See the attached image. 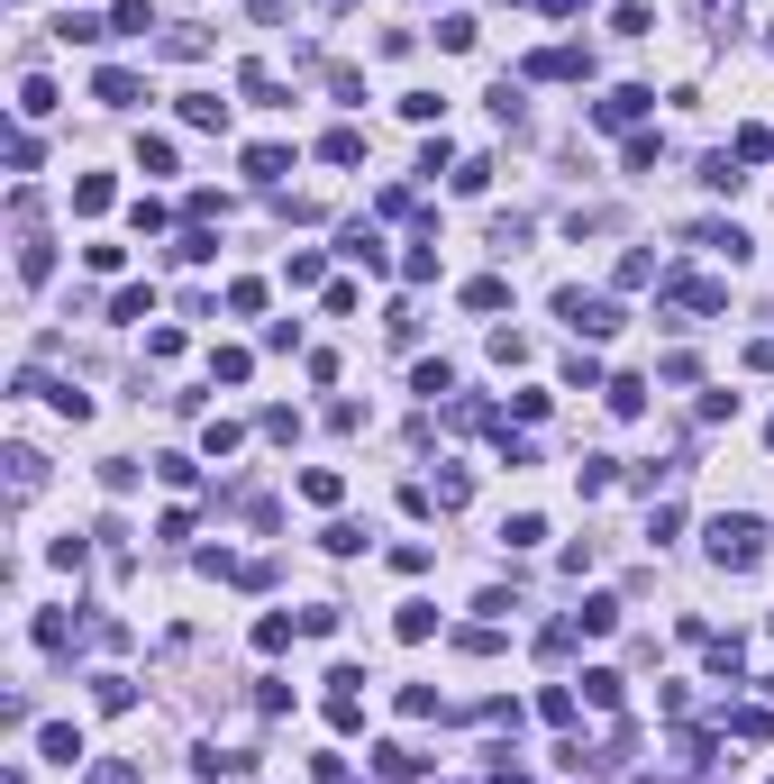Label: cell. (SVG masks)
Returning a JSON list of instances; mask_svg holds the SVG:
<instances>
[{
    "label": "cell",
    "mask_w": 774,
    "mask_h": 784,
    "mask_svg": "<svg viewBox=\"0 0 774 784\" xmlns=\"http://www.w3.org/2000/svg\"><path fill=\"white\" fill-rule=\"evenodd\" d=\"M702 539H711V566H719V575H757V566H765V520H757V511H719Z\"/></svg>",
    "instance_id": "obj_1"
},
{
    "label": "cell",
    "mask_w": 774,
    "mask_h": 784,
    "mask_svg": "<svg viewBox=\"0 0 774 784\" xmlns=\"http://www.w3.org/2000/svg\"><path fill=\"white\" fill-rule=\"evenodd\" d=\"M556 319L575 328V338H619V328H629V311H619V301L583 292V284H565V292H556Z\"/></svg>",
    "instance_id": "obj_2"
},
{
    "label": "cell",
    "mask_w": 774,
    "mask_h": 784,
    "mask_svg": "<svg viewBox=\"0 0 774 784\" xmlns=\"http://www.w3.org/2000/svg\"><path fill=\"white\" fill-rule=\"evenodd\" d=\"M656 301H665V311H684V319H711V311H729V284H702V274H665Z\"/></svg>",
    "instance_id": "obj_3"
},
{
    "label": "cell",
    "mask_w": 774,
    "mask_h": 784,
    "mask_svg": "<svg viewBox=\"0 0 774 784\" xmlns=\"http://www.w3.org/2000/svg\"><path fill=\"white\" fill-rule=\"evenodd\" d=\"M520 83H592V46H537L520 64Z\"/></svg>",
    "instance_id": "obj_4"
},
{
    "label": "cell",
    "mask_w": 774,
    "mask_h": 784,
    "mask_svg": "<svg viewBox=\"0 0 774 784\" xmlns=\"http://www.w3.org/2000/svg\"><path fill=\"white\" fill-rule=\"evenodd\" d=\"M648 110H656V92H648V83H619L610 100H592V129H638Z\"/></svg>",
    "instance_id": "obj_5"
},
{
    "label": "cell",
    "mask_w": 774,
    "mask_h": 784,
    "mask_svg": "<svg viewBox=\"0 0 774 784\" xmlns=\"http://www.w3.org/2000/svg\"><path fill=\"white\" fill-rule=\"evenodd\" d=\"M338 256H347V265H365V274L392 265V256H383V229H374V219H347V229H338Z\"/></svg>",
    "instance_id": "obj_6"
},
{
    "label": "cell",
    "mask_w": 774,
    "mask_h": 784,
    "mask_svg": "<svg viewBox=\"0 0 774 784\" xmlns=\"http://www.w3.org/2000/svg\"><path fill=\"white\" fill-rule=\"evenodd\" d=\"M137 92H146V83H137L128 64H100V73H92V100H100V110H137Z\"/></svg>",
    "instance_id": "obj_7"
},
{
    "label": "cell",
    "mask_w": 774,
    "mask_h": 784,
    "mask_svg": "<svg viewBox=\"0 0 774 784\" xmlns=\"http://www.w3.org/2000/svg\"><path fill=\"white\" fill-rule=\"evenodd\" d=\"M282 173H292V146H274V137H265V146H246V183H255V192H274Z\"/></svg>",
    "instance_id": "obj_8"
},
{
    "label": "cell",
    "mask_w": 774,
    "mask_h": 784,
    "mask_svg": "<svg viewBox=\"0 0 774 784\" xmlns=\"http://www.w3.org/2000/svg\"><path fill=\"white\" fill-rule=\"evenodd\" d=\"M692 246H711V256H729V265H747V256H757V238H747V229H729V219L692 229Z\"/></svg>",
    "instance_id": "obj_9"
},
{
    "label": "cell",
    "mask_w": 774,
    "mask_h": 784,
    "mask_svg": "<svg viewBox=\"0 0 774 784\" xmlns=\"http://www.w3.org/2000/svg\"><path fill=\"white\" fill-rule=\"evenodd\" d=\"M374 775H383V784H410V775H428V757L401 748V739H383V748H374Z\"/></svg>",
    "instance_id": "obj_10"
},
{
    "label": "cell",
    "mask_w": 774,
    "mask_h": 784,
    "mask_svg": "<svg viewBox=\"0 0 774 784\" xmlns=\"http://www.w3.org/2000/svg\"><path fill=\"white\" fill-rule=\"evenodd\" d=\"M692 28H702V37H738L747 10H738V0H692Z\"/></svg>",
    "instance_id": "obj_11"
},
{
    "label": "cell",
    "mask_w": 774,
    "mask_h": 784,
    "mask_svg": "<svg viewBox=\"0 0 774 784\" xmlns=\"http://www.w3.org/2000/svg\"><path fill=\"white\" fill-rule=\"evenodd\" d=\"M238 92L255 100V110H282V100H292V92L274 83V64H238Z\"/></svg>",
    "instance_id": "obj_12"
},
{
    "label": "cell",
    "mask_w": 774,
    "mask_h": 784,
    "mask_svg": "<svg viewBox=\"0 0 774 784\" xmlns=\"http://www.w3.org/2000/svg\"><path fill=\"white\" fill-rule=\"evenodd\" d=\"M110 319H119V328H146V319H155V284H128V292H110Z\"/></svg>",
    "instance_id": "obj_13"
},
{
    "label": "cell",
    "mask_w": 774,
    "mask_h": 784,
    "mask_svg": "<svg viewBox=\"0 0 774 784\" xmlns=\"http://www.w3.org/2000/svg\"><path fill=\"white\" fill-rule=\"evenodd\" d=\"M37 748H46V767H73V757H83V729H73V721H46Z\"/></svg>",
    "instance_id": "obj_14"
},
{
    "label": "cell",
    "mask_w": 774,
    "mask_h": 784,
    "mask_svg": "<svg viewBox=\"0 0 774 784\" xmlns=\"http://www.w3.org/2000/svg\"><path fill=\"white\" fill-rule=\"evenodd\" d=\"M46 274H56V246L28 229V238H19V284H46Z\"/></svg>",
    "instance_id": "obj_15"
},
{
    "label": "cell",
    "mask_w": 774,
    "mask_h": 784,
    "mask_svg": "<svg viewBox=\"0 0 774 784\" xmlns=\"http://www.w3.org/2000/svg\"><path fill=\"white\" fill-rule=\"evenodd\" d=\"M110 201H119V183H110V173H83V183H73V210H83V219H100Z\"/></svg>",
    "instance_id": "obj_16"
},
{
    "label": "cell",
    "mask_w": 774,
    "mask_h": 784,
    "mask_svg": "<svg viewBox=\"0 0 774 784\" xmlns=\"http://www.w3.org/2000/svg\"><path fill=\"white\" fill-rule=\"evenodd\" d=\"M183 129H228V100L219 92H183Z\"/></svg>",
    "instance_id": "obj_17"
},
{
    "label": "cell",
    "mask_w": 774,
    "mask_h": 784,
    "mask_svg": "<svg viewBox=\"0 0 774 784\" xmlns=\"http://www.w3.org/2000/svg\"><path fill=\"white\" fill-rule=\"evenodd\" d=\"M37 484H46V457H37V447H10V493H19V502H28Z\"/></svg>",
    "instance_id": "obj_18"
},
{
    "label": "cell",
    "mask_w": 774,
    "mask_h": 784,
    "mask_svg": "<svg viewBox=\"0 0 774 784\" xmlns=\"http://www.w3.org/2000/svg\"><path fill=\"white\" fill-rule=\"evenodd\" d=\"M575 629H583V639H610V629H619V602H610V593H592L583 612H575Z\"/></svg>",
    "instance_id": "obj_19"
},
{
    "label": "cell",
    "mask_w": 774,
    "mask_h": 784,
    "mask_svg": "<svg viewBox=\"0 0 774 784\" xmlns=\"http://www.w3.org/2000/svg\"><path fill=\"white\" fill-rule=\"evenodd\" d=\"M56 37H64V46H100V37H119V28H110V19H92V10H64Z\"/></svg>",
    "instance_id": "obj_20"
},
{
    "label": "cell",
    "mask_w": 774,
    "mask_h": 784,
    "mask_svg": "<svg viewBox=\"0 0 774 784\" xmlns=\"http://www.w3.org/2000/svg\"><path fill=\"white\" fill-rule=\"evenodd\" d=\"M338 493H347L338 466H310V474H301V502H319V511H338Z\"/></svg>",
    "instance_id": "obj_21"
},
{
    "label": "cell",
    "mask_w": 774,
    "mask_h": 784,
    "mask_svg": "<svg viewBox=\"0 0 774 784\" xmlns=\"http://www.w3.org/2000/svg\"><path fill=\"white\" fill-rule=\"evenodd\" d=\"M210 256H219V238H210V229H201V219H192V229L173 238V265H210Z\"/></svg>",
    "instance_id": "obj_22"
},
{
    "label": "cell",
    "mask_w": 774,
    "mask_h": 784,
    "mask_svg": "<svg viewBox=\"0 0 774 784\" xmlns=\"http://www.w3.org/2000/svg\"><path fill=\"white\" fill-rule=\"evenodd\" d=\"M656 156H665V137H656V129H629V146H619V165H629V173H648Z\"/></svg>",
    "instance_id": "obj_23"
},
{
    "label": "cell",
    "mask_w": 774,
    "mask_h": 784,
    "mask_svg": "<svg viewBox=\"0 0 774 784\" xmlns=\"http://www.w3.org/2000/svg\"><path fill=\"white\" fill-rule=\"evenodd\" d=\"M292 629H301L292 612H265V620H255V648H265V656H282V648H292Z\"/></svg>",
    "instance_id": "obj_24"
},
{
    "label": "cell",
    "mask_w": 774,
    "mask_h": 784,
    "mask_svg": "<svg viewBox=\"0 0 774 784\" xmlns=\"http://www.w3.org/2000/svg\"><path fill=\"white\" fill-rule=\"evenodd\" d=\"M711 648V675H719V685H738V675H747V648L738 639H702Z\"/></svg>",
    "instance_id": "obj_25"
},
{
    "label": "cell",
    "mask_w": 774,
    "mask_h": 784,
    "mask_svg": "<svg viewBox=\"0 0 774 784\" xmlns=\"http://www.w3.org/2000/svg\"><path fill=\"white\" fill-rule=\"evenodd\" d=\"M501 301H510L501 274H474V284H464V311H501Z\"/></svg>",
    "instance_id": "obj_26"
},
{
    "label": "cell",
    "mask_w": 774,
    "mask_h": 784,
    "mask_svg": "<svg viewBox=\"0 0 774 784\" xmlns=\"http://www.w3.org/2000/svg\"><path fill=\"white\" fill-rule=\"evenodd\" d=\"M428 502H437V511H464V502H474V474H456V466H447V474H437V493H428Z\"/></svg>",
    "instance_id": "obj_27"
},
{
    "label": "cell",
    "mask_w": 774,
    "mask_h": 784,
    "mask_svg": "<svg viewBox=\"0 0 774 784\" xmlns=\"http://www.w3.org/2000/svg\"><path fill=\"white\" fill-rule=\"evenodd\" d=\"M56 110V83H46V73H28V83H19V119H46Z\"/></svg>",
    "instance_id": "obj_28"
},
{
    "label": "cell",
    "mask_w": 774,
    "mask_h": 784,
    "mask_svg": "<svg viewBox=\"0 0 774 784\" xmlns=\"http://www.w3.org/2000/svg\"><path fill=\"white\" fill-rule=\"evenodd\" d=\"M92 702H100V712H128V702H137V685H128V675H92Z\"/></svg>",
    "instance_id": "obj_29"
},
{
    "label": "cell",
    "mask_w": 774,
    "mask_h": 784,
    "mask_svg": "<svg viewBox=\"0 0 774 784\" xmlns=\"http://www.w3.org/2000/svg\"><path fill=\"white\" fill-rule=\"evenodd\" d=\"M319 156H328V165H365V137H355V129H328Z\"/></svg>",
    "instance_id": "obj_30"
},
{
    "label": "cell",
    "mask_w": 774,
    "mask_h": 784,
    "mask_svg": "<svg viewBox=\"0 0 774 784\" xmlns=\"http://www.w3.org/2000/svg\"><path fill=\"white\" fill-rule=\"evenodd\" d=\"M583 702H592V712H619V675L592 666V675H583Z\"/></svg>",
    "instance_id": "obj_31"
},
{
    "label": "cell",
    "mask_w": 774,
    "mask_h": 784,
    "mask_svg": "<svg viewBox=\"0 0 774 784\" xmlns=\"http://www.w3.org/2000/svg\"><path fill=\"white\" fill-rule=\"evenodd\" d=\"M410 393H428V401H437V393H456V365H447V357H428L420 374H410Z\"/></svg>",
    "instance_id": "obj_32"
},
{
    "label": "cell",
    "mask_w": 774,
    "mask_h": 784,
    "mask_svg": "<svg viewBox=\"0 0 774 784\" xmlns=\"http://www.w3.org/2000/svg\"><path fill=\"white\" fill-rule=\"evenodd\" d=\"M447 702H437V685H401V721H437Z\"/></svg>",
    "instance_id": "obj_33"
},
{
    "label": "cell",
    "mask_w": 774,
    "mask_h": 784,
    "mask_svg": "<svg viewBox=\"0 0 774 784\" xmlns=\"http://www.w3.org/2000/svg\"><path fill=\"white\" fill-rule=\"evenodd\" d=\"M282 284H292V292L319 284V246H292V256H282Z\"/></svg>",
    "instance_id": "obj_34"
},
{
    "label": "cell",
    "mask_w": 774,
    "mask_h": 784,
    "mask_svg": "<svg viewBox=\"0 0 774 784\" xmlns=\"http://www.w3.org/2000/svg\"><path fill=\"white\" fill-rule=\"evenodd\" d=\"M610 411L638 420V411H648V384H638V374H619V384H610Z\"/></svg>",
    "instance_id": "obj_35"
},
{
    "label": "cell",
    "mask_w": 774,
    "mask_h": 784,
    "mask_svg": "<svg viewBox=\"0 0 774 784\" xmlns=\"http://www.w3.org/2000/svg\"><path fill=\"white\" fill-rule=\"evenodd\" d=\"M201 447H210V457H238L246 429H238V420H210V429H201Z\"/></svg>",
    "instance_id": "obj_36"
},
{
    "label": "cell",
    "mask_w": 774,
    "mask_h": 784,
    "mask_svg": "<svg viewBox=\"0 0 774 784\" xmlns=\"http://www.w3.org/2000/svg\"><path fill=\"white\" fill-rule=\"evenodd\" d=\"M228 311L255 319V311H265V284H255V274H238V284H228Z\"/></svg>",
    "instance_id": "obj_37"
},
{
    "label": "cell",
    "mask_w": 774,
    "mask_h": 784,
    "mask_svg": "<svg viewBox=\"0 0 774 784\" xmlns=\"http://www.w3.org/2000/svg\"><path fill=\"white\" fill-rule=\"evenodd\" d=\"M110 28H119V37H146V28H155V10H146V0H119Z\"/></svg>",
    "instance_id": "obj_38"
},
{
    "label": "cell",
    "mask_w": 774,
    "mask_h": 784,
    "mask_svg": "<svg viewBox=\"0 0 774 784\" xmlns=\"http://www.w3.org/2000/svg\"><path fill=\"white\" fill-rule=\"evenodd\" d=\"M319 547H328V556H355V547H365V529H355V520H328Z\"/></svg>",
    "instance_id": "obj_39"
},
{
    "label": "cell",
    "mask_w": 774,
    "mask_h": 784,
    "mask_svg": "<svg viewBox=\"0 0 774 784\" xmlns=\"http://www.w3.org/2000/svg\"><path fill=\"white\" fill-rule=\"evenodd\" d=\"M392 629H401V639H428V629H437V602H401Z\"/></svg>",
    "instance_id": "obj_40"
},
{
    "label": "cell",
    "mask_w": 774,
    "mask_h": 784,
    "mask_svg": "<svg viewBox=\"0 0 774 784\" xmlns=\"http://www.w3.org/2000/svg\"><path fill=\"white\" fill-rule=\"evenodd\" d=\"M210 374H219V384H246V374H255V357H246V347H219V357H210Z\"/></svg>",
    "instance_id": "obj_41"
},
{
    "label": "cell",
    "mask_w": 774,
    "mask_h": 784,
    "mask_svg": "<svg viewBox=\"0 0 774 784\" xmlns=\"http://www.w3.org/2000/svg\"><path fill=\"white\" fill-rule=\"evenodd\" d=\"M155 474H165L173 493H201V466H192V457H155Z\"/></svg>",
    "instance_id": "obj_42"
},
{
    "label": "cell",
    "mask_w": 774,
    "mask_h": 784,
    "mask_svg": "<svg viewBox=\"0 0 774 784\" xmlns=\"http://www.w3.org/2000/svg\"><path fill=\"white\" fill-rule=\"evenodd\" d=\"M575 484H583V493H610V484H619V466H610V457H583V466H575Z\"/></svg>",
    "instance_id": "obj_43"
},
{
    "label": "cell",
    "mask_w": 774,
    "mask_h": 784,
    "mask_svg": "<svg viewBox=\"0 0 774 784\" xmlns=\"http://www.w3.org/2000/svg\"><path fill=\"white\" fill-rule=\"evenodd\" d=\"M610 28H619V37H656V10H648V0H629V10H619Z\"/></svg>",
    "instance_id": "obj_44"
},
{
    "label": "cell",
    "mask_w": 774,
    "mask_h": 784,
    "mask_svg": "<svg viewBox=\"0 0 774 784\" xmlns=\"http://www.w3.org/2000/svg\"><path fill=\"white\" fill-rule=\"evenodd\" d=\"M437 46H447V56H464V46H474V19H464V10L437 19Z\"/></svg>",
    "instance_id": "obj_45"
},
{
    "label": "cell",
    "mask_w": 774,
    "mask_h": 784,
    "mask_svg": "<svg viewBox=\"0 0 774 784\" xmlns=\"http://www.w3.org/2000/svg\"><path fill=\"white\" fill-rule=\"evenodd\" d=\"M493 365H529V338H520V328H493Z\"/></svg>",
    "instance_id": "obj_46"
},
{
    "label": "cell",
    "mask_w": 774,
    "mask_h": 784,
    "mask_svg": "<svg viewBox=\"0 0 774 784\" xmlns=\"http://www.w3.org/2000/svg\"><path fill=\"white\" fill-rule=\"evenodd\" d=\"M565 384H575V393H602V365H592L583 347H575V357H565Z\"/></svg>",
    "instance_id": "obj_47"
},
{
    "label": "cell",
    "mask_w": 774,
    "mask_h": 784,
    "mask_svg": "<svg viewBox=\"0 0 774 784\" xmlns=\"http://www.w3.org/2000/svg\"><path fill=\"white\" fill-rule=\"evenodd\" d=\"M537 539H547V520H537V511H520V520L501 529V547H537Z\"/></svg>",
    "instance_id": "obj_48"
},
{
    "label": "cell",
    "mask_w": 774,
    "mask_h": 784,
    "mask_svg": "<svg viewBox=\"0 0 774 784\" xmlns=\"http://www.w3.org/2000/svg\"><path fill=\"white\" fill-rule=\"evenodd\" d=\"M537 712H547V721L565 729V721H575V685H547V693H537Z\"/></svg>",
    "instance_id": "obj_49"
},
{
    "label": "cell",
    "mask_w": 774,
    "mask_h": 784,
    "mask_svg": "<svg viewBox=\"0 0 774 784\" xmlns=\"http://www.w3.org/2000/svg\"><path fill=\"white\" fill-rule=\"evenodd\" d=\"M401 274H410V284H428V274H437V238H420V246H410V256H401Z\"/></svg>",
    "instance_id": "obj_50"
},
{
    "label": "cell",
    "mask_w": 774,
    "mask_h": 784,
    "mask_svg": "<svg viewBox=\"0 0 774 784\" xmlns=\"http://www.w3.org/2000/svg\"><path fill=\"white\" fill-rule=\"evenodd\" d=\"M702 183H711V192H738L747 173H738V156H711V165H702Z\"/></svg>",
    "instance_id": "obj_51"
},
{
    "label": "cell",
    "mask_w": 774,
    "mask_h": 784,
    "mask_svg": "<svg viewBox=\"0 0 774 784\" xmlns=\"http://www.w3.org/2000/svg\"><path fill=\"white\" fill-rule=\"evenodd\" d=\"M137 165L146 173H173V137H137Z\"/></svg>",
    "instance_id": "obj_52"
},
{
    "label": "cell",
    "mask_w": 774,
    "mask_h": 784,
    "mask_svg": "<svg viewBox=\"0 0 774 784\" xmlns=\"http://www.w3.org/2000/svg\"><path fill=\"white\" fill-rule=\"evenodd\" d=\"M83 784H137V767H128V757H100V767H92Z\"/></svg>",
    "instance_id": "obj_53"
},
{
    "label": "cell",
    "mask_w": 774,
    "mask_h": 784,
    "mask_svg": "<svg viewBox=\"0 0 774 784\" xmlns=\"http://www.w3.org/2000/svg\"><path fill=\"white\" fill-rule=\"evenodd\" d=\"M729 729L738 739H774V712H729Z\"/></svg>",
    "instance_id": "obj_54"
},
{
    "label": "cell",
    "mask_w": 774,
    "mask_h": 784,
    "mask_svg": "<svg viewBox=\"0 0 774 784\" xmlns=\"http://www.w3.org/2000/svg\"><path fill=\"white\" fill-rule=\"evenodd\" d=\"M537 10H547V19H575V10H592V0H537Z\"/></svg>",
    "instance_id": "obj_55"
},
{
    "label": "cell",
    "mask_w": 774,
    "mask_h": 784,
    "mask_svg": "<svg viewBox=\"0 0 774 784\" xmlns=\"http://www.w3.org/2000/svg\"><path fill=\"white\" fill-rule=\"evenodd\" d=\"M765 693H774V675H765Z\"/></svg>",
    "instance_id": "obj_56"
},
{
    "label": "cell",
    "mask_w": 774,
    "mask_h": 784,
    "mask_svg": "<svg viewBox=\"0 0 774 784\" xmlns=\"http://www.w3.org/2000/svg\"><path fill=\"white\" fill-rule=\"evenodd\" d=\"M765 438H774V420H765Z\"/></svg>",
    "instance_id": "obj_57"
}]
</instances>
